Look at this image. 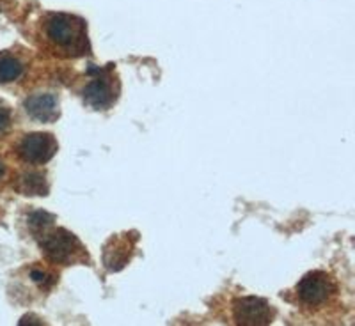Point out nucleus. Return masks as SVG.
Segmentation results:
<instances>
[{
	"label": "nucleus",
	"instance_id": "obj_13",
	"mask_svg": "<svg viewBox=\"0 0 355 326\" xmlns=\"http://www.w3.org/2000/svg\"><path fill=\"white\" fill-rule=\"evenodd\" d=\"M11 125V112H9L8 107L0 105V133L6 132Z\"/></svg>",
	"mask_w": 355,
	"mask_h": 326
},
{
	"label": "nucleus",
	"instance_id": "obj_12",
	"mask_svg": "<svg viewBox=\"0 0 355 326\" xmlns=\"http://www.w3.org/2000/svg\"><path fill=\"white\" fill-rule=\"evenodd\" d=\"M53 217L49 215L46 211H34V213L28 215V227L37 233V230H44L46 227H52Z\"/></svg>",
	"mask_w": 355,
	"mask_h": 326
},
{
	"label": "nucleus",
	"instance_id": "obj_3",
	"mask_svg": "<svg viewBox=\"0 0 355 326\" xmlns=\"http://www.w3.org/2000/svg\"><path fill=\"white\" fill-rule=\"evenodd\" d=\"M338 284L325 271H311L297 284V296L306 307H322L334 298Z\"/></svg>",
	"mask_w": 355,
	"mask_h": 326
},
{
	"label": "nucleus",
	"instance_id": "obj_6",
	"mask_svg": "<svg viewBox=\"0 0 355 326\" xmlns=\"http://www.w3.org/2000/svg\"><path fill=\"white\" fill-rule=\"evenodd\" d=\"M98 77L89 82L84 89V100L87 105L96 110H107L117 96V87L114 89L112 75L107 69H96Z\"/></svg>",
	"mask_w": 355,
	"mask_h": 326
},
{
	"label": "nucleus",
	"instance_id": "obj_10",
	"mask_svg": "<svg viewBox=\"0 0 355 326\" xmlns=\"http://www.w3.org/2000/svg\"><path fill=\"white\" fill-rule=\"evenodd\" d=\"M24 73V64L18 61L17 57L2 53L0 55V84H9L21 77Z\"/></svg>",
	"mask_w": 355,
	"mask_h": 326
},
{
	"label": "nucleus",
	"instance_id": "obj_1",
	"mask_svg": "<svg viewBox=\"0 0 355 326\" xmlns=\"http://www.w3.org/2000/svg\"><path fill=\"white\" fill-rule=\"evenodd\" d=\"M41 236H43L40 239L41 250L53 264L69 266L73 262L84 261L85 248L66 229H50V227H46Z\"/></svg>",
	"mask_w": 355,
	"mask_h": 326
},
{
	"label": "nucleus",
	"instance_id": "obj_15",
	"mask_svg": "<svg viewBox=\"0 0 355 326\" xmlns=\"http://www.w3.org/2000/svg\"><path fill=\"white\" fill-rule=\"evenodd\" d=\"M4 176V165H2V161H0V177Z\"/></svg>",
	"mask_w": 355,
	"mask_h": 326
},
{
	"label": "nucleus",
	"instance_id": "obj_8",
	"mask_svg": "<svg viewBox=\"0 0 355 326\" xmlns=\"http://www.w3.org/2000/svg\"><path fill=\"white\" fill-rule=\"evenodd\" d=\"M132 243L128 238H112L105 245V266L110 271H119L130 261Z\"/></svg>",
	"mask_w": 355,
	"mask_h": 326
},
{
	"label": "nucleus",
	"instance_id": "obj_7",
	"mask_svg": "<svg viewBox=\"0 0 355 326\" xmlns=\"http://www.w3.org/2000/svg\"><path fill=\"white\" fill-rule=\"evenodd\" d=\"M25 112L40 123H53L59 117V100L55 94H33L25 100Z\"/></svg>",
	"mask_w": 355,
	"mask_h": 326
},
{
	"label": "nucleus",
	"instance_id": "obj_2",
	"mask_svg": "<svg viewBox=\"0 0 355 326\" xmlns=\"http://www.w3.org/2000/svg\"><path fill=\"white\" fill-rule=\"evenodd\" d=\"M44 34L55 48L77 53L84 50V25L69 15H52L44 25Z\"/></svg>",
	"mask_w": 355,
	"mask_h": 326
},
{
	"label": "nucleus",
	"instance_id": "obj_5",
	"mask_svg": "<svg viewBox=\"0 0 355 326\" xmlns=\"http://www.w3.org/2000/svg\"><path fill=\"white\" fill-rule=\"evenodd\" d=\"M57 141L50 133H31L21 138L18 145V154L27 163H46L57 153Z\"/></svg>",
	"mask_w": 355,
	"mask_h": 326
},
{
	"label": "nucleus",
	"instance_id": "obj_4",
	"mask_svg": "<svg viewBox=\"0 0 355 326\" xmlns=\"http://www.w3.org/2000/svg\"><path fill=\"white\" fill-rule=\"evenodd\" d=\"M274 309L263 298L245 296V298H239L233 303V318L236 325L265 326L274 321Z\"/></svg>",
	"mask_w": 355,
	"mask_h": 326
},
{
	"label": "nucleus",
	"instance_id": "obj_14",
	"mask_svg": "<svg viewBox=\"0 0 355 326\" xmlns=\"http://www.w3.org/2000/svg\"><path fill=\"white\" fill-rule=\"evenodd\" d=\"M43 325V323L40 321V319L37 318H34V316H25V318H21V321H20V325Z\"/></svg>",
	"mask_w": 355,
	"mask_h": 326
},
{
	"label": "nucleus",
	"instance_id": "obj_9",
	"mask_svg": "<svg viewBox=\"0 0 355 326\" xmlns=\"http://www.w3.org/2000/svg\"><path fill=\"white\" fill-rule=\"evenodd\" d=\"M18 190L24 195H49V183L41 172H25L18 179Z\"/></svg>",
	"mask_w": 355,
	"mask_h": 326
},
{
	"label": "nucleus",
	"instance_id": "obj_11",
	"mask_svg": "<svg viewBox=\"0 0 355 326\" xmlns=\"http://www.w3.org/2000/svg\"><path fill=\"white\" fill-rule=\"evenodd\" d=\"M28 277H31V280H33L34 284H37V287L43 291H49L50 287L55 284V277H53L52 273H49L46 270H43V268H33L31 273H28Z\"/></svg>",
	"mask_w": 355,
	"mask_h": 326
}]
</instances>
